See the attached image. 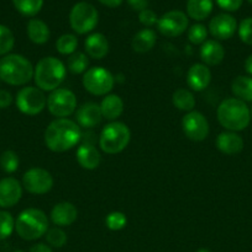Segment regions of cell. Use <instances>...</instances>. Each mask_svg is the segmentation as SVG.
<instances>
[{"instance_id":"obj_38","label":"cell","mask_w":252,"mask_h":252,"mask_svg":"<svg viewBox=\"0 0 252 252\" xmlns=\"http://www.w3.org/2000/svg\"><path fill=\"white\" fill-rule=\"evenodd\" d=\"M239 37L245 44L252 46V17H246L240 22L239 27Z\"/></svg>"},{"instance_id":"obj_48","label":"cell","mask_w":252,"mask_h":252,"mask_svg":"<svg viewBox=\"0 0 252 252\" xmlns=\"http://www.w3.org/2000/svg\"><path fill=\"white\" fill-rule=\"evenodd\" d=\"M251 120H252V108H251Z\"/></svg>"},{"instance_id":"obj_20","label":"cell","mask_w":252,"mask_h":252,"mask_svg":"<svg viewBox=\"0 0 252 252\" xmlns=\"http://www.w3.org/2000/svg\"><path fill=\"white\" fill-rule=\"evenodd\" d=\"M217 150L225 155H236L244 149V139L236 132H221L215 140Z\"/></svg>"},{"instance_id":"obj_19","label":"cell","mask_w":252,"mask_h":252,"mask_svg":"<svg viewBox=\"0 0 252 252\" xmlns=\"http://www.w3.org/2000/svg\"><path fill=\"white\" fill-rule=\"evenodd\" d=\"M200 59L207 66L219 65L225 58V49L216 39H207L200 46Z\"/></svg>"},{"instance_id":"obj_7","label":"cell","mask_w":252,"mask_h":252,"mask_svg":"<svg viewBox=\"0 0 252 252\" xmlns=\"http://www.w3.org/2000/svg\"><path fill=\"white\" fill-rule=\"evenodd\" d=\"M82 84L91 95L106 96L115 85V78L108 69L103 66H93L83 74Z\"/></svg>"},{"instance_id":"obj_6","label":"cell","mask_w":252,"mask_h":252,"mask_svg":"<svg viewBox=\"0 0 252 252\" xmlns=\"http://www.w3.org/2000/svg\"><path fill=\"white\" fill-rule=\"evenodd\" d=\"M131 139V132L127 126L119 121L108 123L99 135V147L104 153L115 155L126 149Z\"/></svg>"},{"instance_id":"obj_47","label":"cell","mask_w":252,"mask_h":252,"mask_svg":"<svg viewBox=\"0 0 252 252\" xmlns=\"http://www.w3.org/2000/svg\"><path fill=\"white\" fill-rule=\"evenodd\" d=\"M247 1H249L250 4H252V0H247Z\"/></svg>"},{"instance_id":"obj_44","label":"cell","mask_w":252,"mask_h":252,"mask_svg":"<svg viewBox=\"0 0 252 252\" xmlns=\"http://www.w3.org/2000/svg\"><path fill=\"white\" fill-rule=\"evenodd\" d=\"M99 1L108 7H118L123 4L124 0H99Z\"/></svg>"},{"instance_id":"obj_9","label":"cell","mask_w":252,"mask_h":252,"mask_svg":"<svg viewBox=\"0 0 252 252\" xmlns=\"http://www.w3.org/2000/svg\"><path fill=\"white\" fill-rule=\"evenodd\" d=\"M47 108L56 118H68L77 111V96L72 90L58 88L47 97Z\"/></svg>"},{"instance_id":"obj_18","label":"cell","mask_w":252,"mask_h":252,"mask_svg":"<svg viewBox=\"0 0 252 252\" xmlns=\"http://www.w3.org/2000/svg\"><path fill=\"white\" fill-rule=\"evenodd\" d=\"M211 81V71L205 64L195 63L188 69L187 85L193 91H203Z\"/></svg>"},{"instance_id":"obj_1","label":"cell","mask_w":252,"mask_h":252,"mask_svg":"<svg viewBox=\"0 0 252 252\" xmlns=\"http://www.w3.org/2000/svg\"><path fill=\"white\" fill-rule=\"evenodd\" d=\"M44 144L51 152L64 153L73 149L82 140V129L76 121L56 118L44 130Z\"/></svg>"},{"instance_id":"obj_10","label":"cell","mask_w":252,"mask_h":252,"mask_svg":"<svg viewBox=\"0 0 252 252\" xmlns=\"http://www.w3.org/2000/svg\"><path fill=\"white\" fill-rule=\"evenodd\" d=\"M16 107L21 113L36 116L47 107V97L37 86H25L16 95Z\"/></svg>"},{"instance_id":"obj_26","label":"cell","mask_w":252,"mask_h":252,"mask_svg":"<svg viewBox=\"0 0 252 252\" xmlns=\"http://www.w3.org/2000/svg\"><path fill=\"white\" fill-rule=\"evenodd\" d=\"M231 91L239 100L244 102H252V76H236L231 83Z\"/></svg>"},{"instance_id":"obj_25","label":"cell","mask_w":252,"mask_h":252,"mask_svg":"<svg viewBox=\"0 0 252 252\" xmlns=\"http://www.w3.org/2000/svg\"><path fill=\"white\" fill-rule=\"evenodd\" d=\"M27 36L35 44H44L49 39L51 32L44 21L40 19H31L27 24Z\"/></svg>"},{"instance_id":"obj_40","label":"cell","mask_w":252,"mask_h":252,"mask_svg":"<svg viewBox=\"0 0 252 252\" xmlns=\"http://www.w3.org/2000/svg\"><path fill=\"white\" fill-rule=\"evenodd\" d=\"M216 4L225 11H236L241 7L242 0H215Z\"/></svg>"},{"instance_id":"obj_45","label":"cell","mask_w":252,"mask_h":252,"mask_svg":"<svg viewBox=\"0 0 252 252\" xmlns=\"http://www.w3.org/2000/svg\"><path fill=\"white\" fill-rule=\"evenodd\" d=\"M245 70L250 76H252V54L247 57L246 61H245Z\"/></svg>"},{"instance_id":"obj_15","label":"cell","mask_w":252,"mask_h":252,"mask_svg":"<svg viewBox=\"0 0 252 252\" xmlns=\"http://www.w3.org/2000/svg\"><path fill=\"white\" fill-rule=\"evenodd\" d=\"M22 197V186L15 177L0 180V208H11L16 206Z\"/></svg>"},{"instance_id":"obj_13","label":"cell","mask_w":252,"mask_h":252,"mask_svg":"<svg viewBox=\"0 0 252 252\" xmlns=\"http://www.w3.org/2000/svg\"><path fill=\"white\" fill-rule=\"evenodd\" d=\"M188 16L180 10H170L158 19L157 29L166 37H178L188 29Z\"/></svg>"},{"instance_id":"obj_31","label":"cell","mask_w":252,"mask_h":252,"mask_svg":"<svg viewBox=\"0 0 252 252\" xmlns=\"http://www.w3.org/2000/svg\"><path fill=\"white\" fill-rule=\"evenodd\" d=\"M12 4L20 14L31 17L41 11L43 0H12Z\"/></svg>"},{"instance_id":"obj_12","label":"cell","mask_w":252,"mask_h":252,"mask_svg":"<svg viewBox=\"0 0 252 252\" xmlns=\"http://www.w3.org/2000/svg\"><path fill=\"white\" fill-rule=\"evenodd\" d=\"M182 129L185 137L193 142H203L209 135V122L202 112L192 111L182 118Z\"/></svg>"},{"instance_id":"obj_46","label":"cell","mask_w":252,"mask_h":252,"mask_svg":"<svg viewBox=\"0 0 252 252\" xmlns=\"http://www.w3.org/2000/svg\"><path fill=\"white\" fill-rule=\"evenodd\" d=\"M197 252H211V251L208 250V249H200V250H198Z\"/></svg>"},{"instance_id":"obj_5","label":"cell","mask_w":252,"mask_h":252,"mask_svg":"<svg viewBox=\"0 0 252 252\" xmlns=\"http://www.w3.org/2000/svg\"><path fill=\"white\" fill-rule=\"evenodd\" d=\"M48 218L41 209L27 208L17 216L15 230L17 235L26 241H34L46 235L48 230Z\"/></svg>"},{"instance_id":"obj_39","label":"cell","mask_w":252,"mask_h":252,"mask_svg":"<svg viewBox=\"0 0 252 252\" xmlns=\"http://www.w3.org/2000/svg\"><path fill=\"white\" fill-rule=\"evenodd\" d=\"M138 20H140V22L143 26H146L148 29V27H152L153 25H157L158 17L157 14L153 10L145 9L142 11H140V14H138Z\"/></svg>"},{"instance_id":"obj_23","label":"cell","mask_w":252,"mask_h":252,"mask_svg":"<svg viewBox=\"0 0 252 252\" xmlns=\"http://www.w3.org/2000/svg\"><path fill=\"white\" fill-rule=\"evenodd\" d=\"M100 111L103 118L114 122L118 120L124 112V101L123 98L115 94H109L104 96V98L100 102Z\"/></svg>"},{"instance_id":"obj_11","label":"cell","mask_w":252,"mask_h":252,"mask_svg":"<svg viewBox=\"0 0 252 252\" xmlns=\"http://www.w3.org/2000/svg\"><path fill=\"white\" fill-rule=\"evenodd\" d=\"M53 176L51 172L42 167H31L22 176V187L29 193L37 196L48 193L53 187Z\"/></svg>"},{"instance_id":"obj_22","label":"cell","mask_w":252,"mask_h":252,"mask_svg":"<svg viewBox=\"0 0 252 252\" xmlns=\"http://www.w3.org/2000/svg\"><path fill=\"white\" fill-rule=\"evenodd\" d=\"M84 49H85V54L89 58L93 59H103L109 53V41L103 33H95L89 34L84 41Z\"/></svg>"},{"instance_id":"obj_43","label":"cell","mask_w":252,"mask_h":252,"mask_svg":"<svg viewBox=\"0 0 252 252\" xmlns=\"http://www.w3.org/2000/svg\"><path fill=\"white\" fill-rule=\"evenodd\" d=\"M30 252H53L52 251L51 246L46 245V244H35L31 249H30Z\"/></svg>"},{"instance_id":"obj_32","label":"cell","mask_w":252,"mask_h":252,"mask_svg":"<svg viewBox=\"0 0 252 252\" xmlns=\"http://www.w3.org/2000/svg\"><path fill=\"white\" fill-rule=\"evenodd\" d=\"M20 159L19 155L12 150H5L1 155H0V167L2 171L6 174H12L19 169Z\"/></svg>"},{"instance_id":"obj_14","label":"cell","mask_w":252,"mask_h":252,"mask_svg":"<svg viewBox=\"0 0 252 252\" xmlns=\"http://www.w3.org/2000/svg\"><path fill=\"white\" fill-rule=\"evenodd\" d=\"M237 30V22L230 14H219L209 22V32L216 41L231 38Z\"/></svg>"},{"instance_id":"obj_29","label":"cell","mask_w":252,"mask_h":252,"mask_svg":"<svg viewBox=\"0 0 252 252\" xmlns=\"http://www.w3.org/2000/svg\"><path fill=\"white\" fill-rule=\"evenodd\" d=\"M89 59L88 56L83 52H74L73 54L68 57L67 59V69L74 75L78 74H84L88 70Z\"/></svg>"},{"instance_id":"obj_16","label":"cell","mask_w":252,"mask_h":252,"mask_svg":"<svg viewBox=\"0 0 252 252\" xmlns=\"http://www.w3.org/2000/svg\"><path fill=\"white\" fill-rule=\"evenodd\" d=\"M103 120L100 106L95 102H85L77 108L76 122L77 125L84 129H91L100 125Z\"/></svg>"},{"instance_id":"obj_17","label":"cell","mask_w":252,"mask_h":252,"mask_svg":"<svg viewBox=\"0 0 252 252\" xmlns=\"http://www.w3.org/2000/svg\"><path fill=\"white\" fill-rule=\"evenodd\" d=\"M51 220L58 228L69 226L78 218V209L71 202H59L52 208Z\"/></svg>"},{"instance_id":"obj_27","label":"cell","mask_w":252,"mask_h":252,"mask_svg":"<svg viewBox=\"0 0 252 252\" xmlns=\"http://www.w3.org/2000/svg\"><path fill=\"white\" fill-rule=\"evenodd\" d=\"M212 6V0H188L187 14L195 21H203L211 14Z\"/></svg>"},{"instance_id":"obj_8","label":"cell","mask_w":252,"mask_h":252,"mask_svg":"<svg viewBox=\"0 0 252 252\" xmlns=\"http://www.w3.org/2000/svg\"><path fill=\"white\" fill-rule=\"evenodd\" d=\"M98 21V10L89 2H77L69 12V24L72 30L78 34H85L93 31Z\"/></svg>"},{"instance_id":"obj_30","label":"cell","mask_w":252,"mask_h":252,"mask_svg":"<svg viewBox=\"0 0 252 252\" xmlns=\"http://www.w3.org/2000/svg\"><path fill=\"white\" fill-rule=\"evenodd\" d=\"M77 47H78V38L76 34L64 33L56 41V49L62 56H71L77 52Z\"/></svg>"},{"instance_id":"obj_37","label":"cell","mask_w":252,"mask_h":252,"mask_svg":"<svg viewBox=\"0 0 252 252\" xmlns=\"http://www.w3.org/2000/svg\"><path fill=\"white\" fill-rule=\"evenodd\" d=\"M208 37V30L204 25L194 24L188 30V39L193 44H200L202 46Z\"/></svg>"},{"instance_id":"obj_42","label":"cell","mask_w":252,"mask_h":252,"mask_svg":"<svg viewBox=\"0 0 252 252\" xmlns=\"http://www.w3.org/2000/svg\"><path fill=\"white\" fill-rule=\"evenodd\" d=\"M128 5L132 7L135 11H142V10L147 9L148 0H127Z\"/></svg>"},{"instance_id":"obj_41","label":"cell","mask_w":252,"mask_h":252,"mask_svg":"<svg viewBox=\"0 0 252 252\" xmlns=\"http://www.w3.org/2000/svg\"><path fill=\"white\" fill-rule=\"evenodd\" d=\"M12 103V95L7 90H0V110L10 107Z\"/></svg>"},{"instance_id":"obj_28","label":"cell","mask_w":252,"mask_h":252,"mask_svg":"<svg viewBox=\"0 0 252 252\" xmlns=\"http://www.w3.org/2000/svg\"><path fill=\"white\" fill-rule=\"evenodd\" d=\"M172 103L177 110L188 113L194 111L197 101H195V97L192 91H189L188 89L180 88L173 93Z\"/></svg>"},{"instance_id":"obj_24","label":"cell","mask_w":252,"mask_h":252,"mask_svg":"<svg viewBox=\"0 0 252 252\" xmlns=\"http://www.w3.org/2000/svg\"><path fill=\"white\" fill-rule=\"evenodd\" d=\"M156 41H157L156 32L151 29H143L132 37L131 47L136 53H147L155 47Z\"/></svg>"},{"instance_id":"obj_2","label":"cell","mask_w":252,"mask_h":252,"mask_svg":"<svg viewBox=\"0 0 252 252\" xmlns=\"http://www.w3.org/2000/svg\"><path fill=\"white\" fill-rule=\"evenodd\" d=\"M220 126L230 132H240L249 127L251 121V111L246 102L236 97L225 98L216 110Z\"/></svg>"},{"instance_id":"obj_21","label":"cell","mask_w":252,"mask_h":252,"mask_svg":"<svg viewBox=\"0 0 252 252\" xmlns=\"http://www.w3.org/2000/svg\"><path fill=\"white\" fill-rule=\"evenodd\" d=\"M76 159L79 166L85 170L98 169L101 162V155L94 144L82 143L76 153Z\"/></svg>"},{"instance_id":"obj_34","label":"cell","mask_w":252,"mask_h":252,"mask_svg":"<svg viewBox=\"0 0 252 252\" xmlns=\"http://www.w3.org/2000/svg\"><path fill=\"white\" fill-rule=\"evenodd\" d=\"M46 240L48 245L52 246V248H63L67 243V234L62 228L54 226V228L47 230Z\"/></svg>"},{"instance_id":"obj_36","label":"cell","mask_w":252,"mask_h":252,"mask_svg":"<svg viewBox=\"0 0 252 252\" xmlns=\"http://www.w3.org/2000/svg\"><path fill=\"white\" fill-rule=\"evenodd\" d=\"M15 229V220L9 212L0 211V241L5 240L12 234Z\"/></svg>"},{"instance_id":"obj_33","label":"cell","mask_w":252,"mask_h":252,"mask_svg":"<svg viewBox=\"0 0 252 252\" xmlns=\"http://www.w3.org/2000/svg\"><path fill=\"white\" fill-rule=\"evenodd\" d=\"M15 37L9 27L0 25V56H6L14 48Z\"/></svg>"},{"instance_id":"obj_4","label":"cell","mask_w":252,"mask_h":252,"mask_svg":"<svg viewBox=\"0 0 252 252\" xmlns=\"http://www.w3.org/2000/svg\"><path fill=\"white\" fill-rule=\"evenodd\" d=\"M34 78V66L21 54H6L0 59V80L12 86H22Z\"/></svg>"},{"instance_id":"obj_49","label":"cell","mask_w":252,"mask_h":252,"mask_svg":"<svg viewBox=\"0 0 252 252\" xmlns=\"http://www.w3.org/2000/svg\"><path fill=\"white\" fill-rule=\"evenodd\" d=\"M15 252H24V251H15Z\"/></svg>"},{"instance_id":"obj_3","label":"cell","mask_w":252,"mask_h":252,"mask_svg":"<svg viewBox=\"0 0 252 252\" xmlns=\"http://www.w3.org/2000/svg\"><path fill=\"white\" fill-rule=\"evenodd\" d=\"M67 66L61 59L56 57H44L37 62L34 68L35 84L42 91H49L58 89L66 79Z\"/></svg>"},{"instance_id":"obj_35","label":"cell","mask_w":252,"mask_h":252,"mask_svg":"<svg viewBox=\"0 0 252 252\" xmlns=\"http://www.w3.org/2000/svg\"><path fill=\"white\" fill-rule=\"evenodd\" d=\"M126 224H127V218L123 212H111L105 218L106 228L111 231L121 230V229L125 228Z\"/></svg>"}]
</instances>
